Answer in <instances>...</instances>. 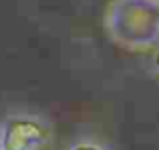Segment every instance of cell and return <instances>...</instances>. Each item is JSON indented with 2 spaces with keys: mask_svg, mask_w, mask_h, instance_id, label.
Masks as SVG:
<instances>
[{
  "mask_svg": "<svg viewBox=\"0 0 159 150\" xmlns=\"http://www.w3.org/2000/svg\"><path fill=\"white\" fill-rule=\"evenodd\" d=\"M52 138V126L43 114L12 110L0 118V150H43Z\"/></svg>",
  "mask_w": 159,
  "mask_h": 150,
  "instance_id": "obj_1",
  "label": "cell"
},
{
  "mask_svg": "<svg viewBox=\"0 0 159 150\" xmlns=\"http://www.w3.org/2000/svg\"><path fill=\"white\" fill-rule=\"evenodd\" d=\"M66 150H117V148L105 142L103 138H97V136H79L69 144Z\"/></svg>",
  "mask_w": 159,
  "mask_h": 150,
  "instance_id": "obj_2",
  "label": "cell"
},
{
  "mask_svg": "<svg viewBox=\"0 0 159 150\" xmlns=\"http://www.w3.org/2000/svg\"><path fill=\"white\" fill-rule=\"evenodd\" d=\"M153 68L159 72V48L155 50V54H153Z\"/></svg>",
  "mask_w": 159,
  "mask_h": 150,
  "instance_id": "obj_3",
  "label": "cell"
}]
</instances>
